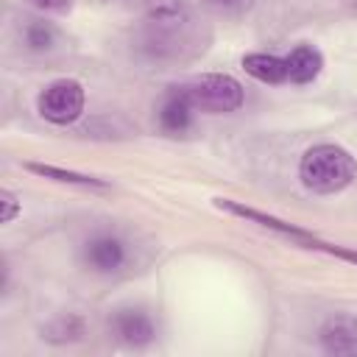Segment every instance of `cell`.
Wrapping results in <instances>:
<instances>
[{"instance_id":"11","label":"cell","mask_w":357,"mask_h":357,"mask_svg":"<svg viewBox=\"0 0 357 357\" xmlns=\"http://www.w3.org/2000/svg\"><path fill=\"white\" fill-rule=\"evenodd\" d=\"M25 167H28L31 173H36V176L53 178V181H64V184L95 187V190H106V187H109L103 178H95V176H84V173H75V170H61V167H53V165H42V162H28Z\"/></svg>"},{"instance_id":"10","label":"cell","mask_w":357,"mask_h":357,"mask_svg":"<svg viewBox=\"0 0 357 357\" xmlns=\"http://www.w3.org/2000/svg\"><path fill=\"white\" fill-rule=\"evenodd\" d=\"M243 70L251 78L262 81V84H284L287 81L284 59L271 56V53H248V56H243Z\"/></svg>"},{"instance_id":"8","label":"cell","mask_w":357,"mask_h":357,"mask_svg":"<svg viewBox=\"0 0 357 357\" xmlns=\"http://www.w3.org/2000/svg\"><path fill=\"white\" fill-rule=\"evenodd\" d=\"M86 262L95 268V271H114L123 265L126 259V251H123V243L117 237H95L86 243V251H84Z\"/></svg>"},{"instance_id":"1","label":"cell","mask_w":357,"mask_h":357,"mask_svg":"<svg viewBox=\"0 0 357 357\" xmlns=\"http://www.w3.org/2000/svg\"><path fill=\"white\" fill-rule=\"evenodd\" d=\"M298 176H301V184L307 190L321 192V195H329V192H340L343 187H349L354 181L357 162L340 145L324 142V145H312L301 156Z\"/></svg>"},{"instance_id":"15","label":"cell","mask_w":357,"mask_h":357,"mask_svg":"<svg viewBox=\"0 0 357 357\" xmlns=\"http://www.w3.org/2000/svg\"><path fill=\"white\" fill-rule=\"evenodd\" d=\"M212 6H218V8H240L243 3H248V0H209Z\"/></svg>"},{"instance_id":"12","label":"cell","mask_w":357,"mask_h":357,"mask_svg":"<svg viewBox=\"0 0 357 357\" xmlns=\"http://www.w3.org/2000/svg\"><path fill=\"white\" fill-rule=\"evenodd\" d=\"M56 28L50 22H28L25 25V42L31 50H47L56 42Z\"/></svg>"},{"instance_id":"9","label":"cell","mask_w":357,"mask_h":357,"mask_svg":"<svg viewBox=\"0 0 357 357\" xmlns=\"http://www.w3.org/2000/svg\"><path fill=\"white\" fill-rule=\"evenodd\" d=\"M321 343L332 354H349L357 351V321L351 318H335L321 329Z\"/></svg>"},{"instance_id":"6","label":"cell","mask_w":357,"mask_h":357,"mask_svg":"<svg viewBox=\"0 0 357 357\" xmlns=\"http://www.w3.org/2000/svg\"><path fill=\"white\" fill-rule=\"evenodd\" d=\"M114 332L120 335V340L131 346H142L153 340V324L142 310H120L114 315Z\"/></svg>"},{"instance_id":"4","label":"cell","mask_w":357,"mask_h":357,"mask_svg":"<svg viewBox=\"0 0 357 357\" xmlns=\"http://www.w3.org/2000/svg\"><path fill=\"white\" fill-rule=\"evenodd\" d=\"M284 64H287V81L310 84L318 78V73L324 67V56L315 45H298L284 56Z\"/></svg>"},{"instance_id":"3","label":"cell","mask_w":357,"mask_h":357,"mask_svg":"<svg viewBox=\"0 0 357 357\" xmlns=\"http://www.w3.org/2000/svg\"><path fill=\"white\" fill-rule=\"evenodd\" d=\"M84 86L75 78H56L39 92L36 109L47 123L70 126L84 114Z\"/></svg>"},{"instance_id":"2","label":"cell","mask_w":357,"mask_h":357,"mask_svg":"<svg viewBox=\"0 0 357 357\" xmlns=\"http://www.w3.org/2000/svg\"><path fill=\"white\" fill-rule=\"evenodd\" d=\"M176 92L192 109L209 112V114H226V112H237L243 106V86L231 75H220V73L192 78V81L176 86Z\"/></svg>"},{"instance_id":"13","label":"cell","mask_w":357,"mask_h":357,"mask_svg":"<svg viewBox=\"0 0 357 357\" xmlns=\"http://www.w3.org/2000/svg\"><path fill=\"white\" fill-rule=\"evenodd\" d=\"M0 204H3V215H0V220H3V223H11V220L17 218V212H20L17 195H14L11 190H3V192H0Z\"/></svg>"},{"instance_id":"14","label":"cell","mask_w":357,"mask_h":357,"mask_svg":"<svg viewBox=\"0 0 357 357\" xmlns=\"http://www.w3.org/2000/svg\"><path fill=\"white\" fill-rule=\"evenodd\" d=\"M28 3L36 8H45V11H67L70 8V0H28Z\"/></svg>"},{"instance_id":"7","label":"cell","mask_w":357,"mask_h":357,"mask_svg":"<svg viewBox=\"0 0 357 357\" xmlns=\"http://www.w3.org/2000/svg\"><path fill=\"white\" fill-rule=\"evenodd\" d=\"M192 106L176 92V86L170 89V95L165 98L162 109H159V126L165 134H184L192 123Z\"/></svg>"},{"instance_id":"5","label":"cell","mask_w":357,"mask_h":357,"mask_svg":"<svg viewBox=\"0 0 357 357\" xmlns=\"http://www.w3.org/2000/svg\"><path fill=\"white\" fill-rule=\"evenodd\" d=\"M215 204H218L220 209L231 212V215H240V218H245V220H254V223H259V226H265V229H273V231H279V234L296 237V240H301V243L312 237L310 231H304V229H298V226H293V223H284V220H279V218H273V215H265V212H259V209H251V206H245V204H240V201L215 198Z\"/></svg>"}]
</instances>
